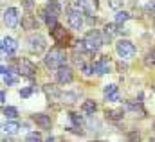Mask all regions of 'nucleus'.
<instances>
[{
	"label": "nucleus",
	"instance_id": "26",
	"mask_svg": "<svg viewBox=\"0 0 155 142\" xmlns=\"http://www.w3.org/2000/svg\"><path fill=\"white\" fill-rule=\"evenodd\" d=\"M4 77V85H7V86H15V85H18V76H15V74H5V76H2Z\"/></svg>",
	"mask_w": 155,
	"mask_h": 142
},
{
	"label": "nucleus",
	"instance_id": "3",
	"mask_svg": "<svg viewBox=\"0 0 155 142\" xmlns=\"http://www.w3.org/2000/svg\"><path fill=\"white\" fill-rule=\"evenodd\" d=\"M116 52L123 60H132L135 56V45L130 40H119L116 43Z\"/></svg>",
	"mask_w": 155,
	"mask_h": 142
},
{
	"label": "nucleus",
	"instance_id": "37",
	"mask_svg": "<svg viewBox=\"0 0 155 142\" xmlns=\"http://www.w3.org/2000/svg\"><path fill=\"white\" fill-rule=\"evenodd\" d=\"M0 72H2V76H5V74H9V72H11V69H9V67H5V65H2V67H0Z\"/></svg>",
	"mask_w": 155,
	"mask_h": 142
},
{
	"label": "nucleus",
	"instance_id": "8",
	"mask_svg": "<svg viewBox=\"0 0 155 142\" xmlns=\"http://www.w3.org/2000/svg\"><path fill=\"white\" fill-rule=\"evenodd\" d=\"M51 31V36H52V40L56 41V43H60V45H67L69 41H71V36H69V33L65 31V27L63 25H56L54 29H49Z\"/></svg>",
	"mask_w": 155,
	"mask_h": 142
},
{
	"label": "nucleus",
	"instance_id": "36",
	"mask_svg": "<svg viewBox=\"0 0 155 142\" xmlns=\"http://www.w3.org/2000/svg\"><path fill=\"white\" fill-rule=\"evenodd\" d=\"M22 4H24L25 9H33V7H35V2H33V0H22Z\"/></svg>",
	"mask_w": 155,
	"mask_h": 142
},
{
	"label": "nucleus",
	"instance_id": "2",
	"mask_svg": "<svg viewBox=\"0 0 155 142\" xmlns=\"http://www.w3.org/2000/svg\"><path fill=\"white\" fill-rule=\"evenodd\" d=\"M83 40H85V45H87V49L90 52L99 50L103 47V43H105V36H103V33H99V31H88Z\"/></svg>",
	"mask_w": 155,
	"mask_h": 142
},
{
	"label": "nucleus",
	"instance_id": "23",
	"mask_svg": "<svg viewBox=\"0 0 155 142\" xmlns=\"http://www.w3.org/2000/svg\"><path fill=\"white\" fill-rule=\"evenodd\" d=\"M43 92L47 94V97H52V99H60V94H61V92H58V88L54 85H43Z\"/></svg>",
	"mask_w": 155,
	"mask_h": 142
},
{
	"label": "nucleus",
	"instance_id": "22",
	"mask_svg": "<svg viewBox=\"0 0 155 142\" xmlns=\"http://www.w3.org/2000/svg\"><path fill=\"white\" fill-rule=\"evenodd\" d=\"M60 101H61V103H67V105L76 103L78 101V94L76 92H61V94H60Z\"/></svg>",
	"mask_w": 155,
	"mask_h": 142
},
{
	"label": "nucleus",
	"instance_id": "14",
	"mask_svg": "<svg viewBox=\"0 0 155 142\" xmlns=\"http://www.w3.org/2000/svg\"><path fill=\"white\" fill-rule=\"evenodd\" d=\"M33 121L38 124L41 130H51V126H52L51 117H49V115H45V113H35V115H33Z\"/></svg>",
	"mask_w": 155,
	"mask_h": 142
},
{
	"label": "nucleus",
	"instance_id": "34",
	"mask_svg": "<svg viewBox=\"0 0 155 142\" xmlns=\"http://www.w3.org/2000/svg\"><path fill=\"white\" fill-rule=\"evenodd\" d=\"M139 139H141L139 131H132V133L128 135V142H139Z\"/></svg>",
	"mask_w": 155,
	"mask_h": 142
},
{
	"label": "nucleus",
	"instance_id": "29",
	"mask_svg": "<svg viewBox=\"0 0 155 142\" xmlns=\"http://www.w3.org/2000/svg\"><path fill=\"white\" fill-rule=\"evenodd\" d=\"M130 18H132V15H130V13H126V11H117L116 24H124V22H128Z\"/></svg>",
	"mask_w": 155,
	"mask_h": 142
},
{
	"label": "nucleus",
	"instance_id": "17",
	"mask_svg": "<svg viewBox=\"0 0 155 142\" xmlns=\"http://www.w3.org/2000/svg\"><path fill=\"white\" fill-rule=\"evenodd\" d=\"M124 111H132V113H139V117H144V108L141 106L139 103H132V101H126L123 103Z\"/></svg>",
	"mask_w": 155,
	"mask_h": 142
},
{
	"label": "nucleus",
	"instance_id": "25",
	"mask_svg": "<svg viewBox=\"0 0 155 142\" xmlns=\"http://www.w3.org/2000/svg\"><path fill=\"white\" fill-rule=\"evenodd\" d=\"M69 119H71V122L74 124V128H81L83 126V115H79V113H76V111H71L69 113Z\"/></svg>",
	"mask_w": 155,
	"mask_h": 142
},
{
	"label": "nucleus",
	"instance_id": "20",
	"mask_svg": "<svg viewBox=\"0 0 155 142\" xmlns=\"http://www.w3.org/2000/svg\"><path fill=\"white\" fill-rule=\"evenodd\" d=\"M2 130H4V133L13 135V133H16V131L20 130V124H18L16 121H7V122H4V124H2Z\"/></svg>",
	"mask_w": 155,
	"mask_h": 142
},
{
	"label": "nucleus",
	"instance_id": "27",
	"mask_svg": "<svg viewBox=\"0 0 155 142\" xmlns=\"http://www.w3.org/2000/svg\"><path fill=\"white\" fill-rule=\"evenodd\" d=\"M2 113H4L7 119H16V117H18V110L15 106H4L2 108Z\"/></svg>",
	"mask_w": 155,
	"mask_h": 142
},
{
	"label": "nucleus",
	"instance_id": "16",
	"mask_svg": "<svg viewBox=\"0 0 155 142\" xmlns=\"http://www.w3.org/2000/svg\"><path fill=\"white\" fill-rule=\"evenodd\" d=\"M123 29L121 27H117L114 24H107L105 25V29H103V36H105V41H110V40H114L119 33H121Z\"/></svg>",
	"mask_w": 155,
	"mask_h": 142
},
{
	"label": "nucleus",
	"instance_id": "6",
	"mask_svg": "<svg viewBox=\"0 0 155 142\" xmlns=\"http://www.w3.org/2000/svg\"><path fill=\"white\" fill-rule=\"evenodd\" d=\"M27 43H29V49H31V52H35V54H41L43 50H45V47H47V41H45V38L38 33H35V34H31L27 38Z\"/></svg>",
	"mask_w": 155,
	"mask_h": 142
},
{
	"label": "nucleus",
	"instance_id": "18",
	"mask_svg": "<svg viewBox=\"0 0 155 142\" xmlns=\"http://www.w3.org/2000/svg\"><path fill=\"white\" fill-rule=\"evenodd\" d=\"M22 29L29 31V29H38V22L33 15H24L22 16Z\"/></svg>",
	"mask_w": 155,
	"mask_h": 142
},
{
	"label": "nucleus",
	"instance_id": "10",
	"mask_svg": "<svg viewBox=\"0 0 155 142\" xmlns=\"http://www.w3.org/2000/svg\"><path fill=\"white\" fill-rule=\"evenodd\" d=\"M0 49H2V54L13 56V54L16 52V49H18V43H16V40H15V38H11V36H5V38L2 40V45H0Z\"/></svg>",
	"mask_w": 155,
	"mask_h": 142
},
{
	"label": "nucleus",
	"instance_id": "5",
	"mask_svg": "<svg viewBox=\"0 0 155 142\" xmlns=\"http://www.w3.org/2000/svg\"><path fill=\"white\" fill-rule=\"evenodd\" d=\"M2 20H4V25L7 29H15L20 22V15H18V9L16 7H7L4 9V15H2Z\"/></svg>",
	"mask_w": 155,
	"mask_h": 142
},
{
	"label": "nucleus",
	"instance_id": "9",
	"mask_svg": "<svg viewBox=\"0 0 155 142\" xmlns=\"http://www.w3.org/2000/svg\"><path fill=\"white\" fill-rule=\"evenodd\" d=\"M56 79H58V83H60V85H69V83H72V79H74L72 69H69L67 65L60 67V69L56 70Z\"/></svg>",
	"mask_w": 155,
	"mask_h": 142
},
{
	"label": "nucleus",
	"instance_id": "13",
	"mask_svg": "<svg viewBox=\"0 0 155 142\" xmlns=\"http://www.w3.org/2000/svg\"><path fill=\"white\" fill-rule=\"evenodd\" d=\"M67 20H69V25H71L72 29H81L83 24H85V22H83V13L74 11V9L69 13V18H67Z\"/></svg>",
	"mask_w": 155,
	"mask_h": 142
},
{
	"label": "nucleus",
	"instance_id": "4",
	"mask_svg": "<svg viewBox=\"0 0 155 142\" xmlns=\"http://www.w3.org/2000/svg\"><path fill=\"white\" fill-rule=\"evenodd\" d=\"M71 7L74 11H79L83 15H88L92 16L94 11L97 9V0H72L71 2Z\"/></svg>",
	"mask_w": 155,
	"mask_h": 142
},
{
	"label": "nucleus",
	"instance_id": "11",
	"mask_svg": "<svg viewBox=\"0 0 155 142\" xmlns=\"http://www.w3.org/2000/svg\"><path fill=\"white\" fill-rule=\"evenodd\" d=\"M103 95L107 99V103H117L121 97H119V90H117V85L110 83V85H105L103 88Z\"/></svg>",
	"mask_w": 155,
	"mask_h": 142
},
{
	"label": "nucleus",
	"instance_id": "31",
	"mask_svg": "<svg viewBox=\"0 0 155 142\" xmlns=\"http://www.w3.org/2000/svg\"><path fill=\"white\" fill-rule=\"evenodd\" d=\"M25 142H43V140H41V135H40V133L33 131V133H29V135L25 137Z\"/></svg>",
	"mask_w": 155,
	"mask_h": 142
},
{
	"label": "nucleus",
	"instance_id": "40",
	"mask_svg": "<svg viewBox=\"0 0 155 142\" xmlns=\"http://www.w3.org/2000/svg\"><path fill=\"white\" fill-rule=\"evenodd\" d=\"M150 142H155V137H153V139H150Z\"/></svg>",
	"mask_w": 155,
	"mask_h": 142
},
{
	"label": "nucleus",
	"instance_id": "12",
	"mask_svg": "<svg viewBox=\"0 0 155 142\" xmlns=\"http://www.w3.org/2000/svg\"><path fill=\"white\" fill-rule=\"evenodd\" d=\"M108 70H110V63H108L107 56H103V58H99V60H96L92 63V72L97 74V76H103V74H107Z\"/></svg>",
	"mask_w": 155,
	"mask_h": 142
},
{
	"label": "nucleus",
	"instance_id": "15",
	"mask_svg": "<svg viewBox=\"0 0 155 142\" xmlns=\"http://www.w3.org/2000/svg\"><path fill=\"white\" fill-rule=\"evenodd\" d=\"M43 13L52 15V16H60L61 15V5L58 4V0H49L43 7Z\"/></svg>",
	"mask_w": 155,
	"mask_h": 142
},
{
	"label": "nucleus",
	"instance_id": "39",
	"mask_svg": "<svg viewBox=\"0 0 155 142\" xmlns=\"http://www.w3.org/2000/svg\"><path fill=\"white\" fill-rule=\"evenodd\" d=\"M45 142H58V140H56L54 137H49V139H47V140H45Z\"/></svg>",
	"mask_w": 155,
	"mask_h": 142
},
{
	"label": "nucleus",
	"instance_id": "35",
	"mask_svg": "<svg viewBox=\"0 0 155 142\" xmlns=\"http://www.w3.org/2000/svg\"><path fill=\"white\" fill-rule=\"evenodd\" d=\"M87 126H88V128H99V122H97L96 119H88V122H87Z\"/></svg>",
	"mask_w": 155,
	"mask_h": 142
},
{
	"label": "nucleus",
	"instance_id": "21",
	"mask_svg": "<svg viewBox=\"0 0 155 142\" xmlns=\"http://www.w3.org/2000/svg\"><path fill=\"white\" fill-rule=\"evenodd\" d=\"M96 110H97L96 101H92V99H87V101H83V105H81V111H83V113L94 115V111H96Z\"/></svg>",
	"mask_w": 155,
	"mask_h": 142
},
{
	"label": "nucleus",
	"instance_id": "19",
	"mask_svg": "<svg viewBox=\"0 0 155 142\" xmlns=\"http://www.w3.org/2000/svg\"><path fill=\"white\" fill-rule=\"evenodd\" d=\"M124 113H126L124 108H116V110H107V111H105L107 119H108V121H116V122L124 117Z\"/></svg>",
	"mask_w": 155,
	"mask_h": 142
},
{
	"label": "nucleus",
	"instance_id": "41",
	"mask_svg": "<svg viewBox=\"0 0 155 142\" xmlns=\"http://www.w3.org/2000/svg\"><path fill=\"white\" fill-rule=\"evenodd\" d=\"M92 142H105V140H92Z\"/></svg>",
	"mask_w": 155,
	"mask_h": 142
},
{
	"label": "nucleus",
	"instance_id": "30",
	"mask_svg": "<svg viewBox=\"0 0 155 142\" xmlns=\"http://www.w3.org/2000/svg\"><path fill=\"white\" fill-rule=\"evenodd\" d=\"M36 90H38L36 86H25V88L20 90V97H29V95H31L33 92H36Z\"/></svg>",
	"mask_w": 155,
	"mask_h": 142
},
{
	"label": "nucleus",
	"instance_id": "33",
	"mask_svg": "<svg viewBox=\"0 0 155 142\" xmlns=\"http://www.w3.org/2000/svg\"><path fill=\"white\" fill-rule=\"evenodd\" d=\"M146 11H148V15L155 16V0H148V4H146Z\"/></svg>",
	"mask_w": 155,
	"mask_h": 142
},
{
	"label": "nucleus",
	"instance_id": "24",
	"mask_svg": "<svg viewBox=\"0 0 155 142\" xmlns=\"http://www.w3.org/2000/svg\"><path fill=\"white\" fill-rule=\"evenodd\" d=\"M41 18L45 20V24H47L49 29H54V27L58 25V16H52V15H47V13L41 11Z\"/></svg>",
	"mask_w": 155,
	"mask_h": 142
},
{
	"label": "nucleus",
	"instance_id": "32",
	"mask_svg": "<svg viewBox=\"0 0 155 142\" xmlns=\"http://www.w3.org/2000/svg\"><path fill=\"white\" fill-rule=\"evenodd\" d=\"M108 5L114 9V11H119L123 7V0H108Z\"/></svg>",
	"mask_w": 155,
	"mask_h": 142
},
{
	"label": "nucleus",
	"instance_id": "38",
	"mask_svg": "<svg viewBox=\"0 0 155 142\" xmlns=\"http://www.w3.org/2000/svg\"><path fill=\"white\" fill-rule=\"evenodd\" d=\"M0 101H2V103H5V92H4V90L0 92Z\"/></svg>",
	"mask_w": 155,
	"mask_h": 142
},
{
	"label": "nucleus",
	"instance_id": "28",
	"mask_svg": "<svg viewBox=\"0 0 155 142\" xmlns=\"http://www.w3.org/2000/svg\"><path fill=\"white\" fill-rule=\"evenodd\" d=\"M144 65H146V67H152V69L155 67V49L146 52V56H144Z\"/></svg>",
	"mask_w": 155,
	"mask_h": 142
},
{
	"label": "nucleus",
	"instance_id": "7",
	"mask_svg": "<svg viewBox=\"0 0 155 142\" xmlns=\"http://www.w3.org/2000/svg\"><path fill=\"white\" fill-rule=\"evenodd\" d=\"M16 69L18 72L22 74V76H27V77H31V76H35L38 69H36V65L31 61V60H27V58H20L18 61H16Z\"/></svg>",
	"mask_w": 155,
	"mask_h": 142
},
{
	"label": "nucleus",
	"instance_id": "1",
	"mask_svg": "<svg viewBox=\"0 0 155 142\" xmlns=\"http://www.w3.org/2000/svg\"><path fill=\"white\" fill-rule=\"evenodd\" d=\"M45 61V67L51 69V70H58L60 67H63L67 63V52L61 49V47H51L43 58Z\"/></svg>",
	"mask_w": 155,
	"mask_h": 142
}]
</instances>
